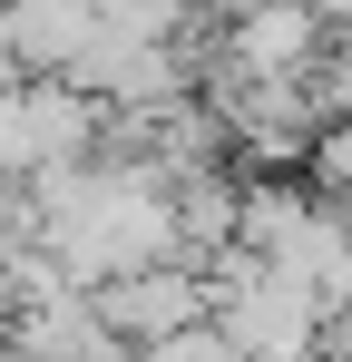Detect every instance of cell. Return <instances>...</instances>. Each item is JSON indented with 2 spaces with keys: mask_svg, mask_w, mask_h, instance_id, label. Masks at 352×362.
Returning a JSON list of instances; mask_svg holds the SVG:
<instances>
[{
  "mask_svg": "<svg viewBox=\"0 0 352 362\" xmlns=\"http://www.w3.org/2000/svg\"><path fill=\"white\" fill-rule=\"evenodd\" d=\"M206 323L245 362H323V333H333V313L303 294V284H284L274 264H254L235 245L206 264Z\"/></svg>",
  "mask_w": 352,
  "mask_h": 362,
  "instance_id": "1",
  "label": "cell"
},
{
  "mask_svg": "<svg viewBox=\"0 0 352 362\" xmlns=\"http://www.w3.org/2000/svg\"><path fill=\"white\" fill-rule=\"evenodd\" d=\"M108 147V108L69 78H20L10 88V167L20 177H49V167H78Z\"/></svg>",
  "mask_w": 352,
  "mask_h": 362,
  "instance_id": "2",
  "label": "cell"
},
{
  "mask_svg": "<svg viewBox=\"0 0 352 362\" xmlns=\"http://www.w3.org/2000/svg\"><path fill=\"white\" fill-rule=\"evenodd\" d=\"M323 10L313 0H235L225 10V78H313Z\"/></svg>",
  "mask_w": 352,
  "mask_h": 362,
  "instance_id": "3",
  "label": "cell"
},
{
  "mask_svg": "<svg viewBox=\"0 0 352 362\" xmlns=\"http://www.w3.org/2000/svg\"><path fill=\"white\" fill-rule=\"evenodd\" d=\"M0 362H127V343L98 323V303L78 284H49L0 313Z\"/></svg>",
  "mask_w": 352,
  "mask_h": 362,
  "instance_id": "4",
  "label": "cell"
},
{
  "mask_svg": "<svg viewBox=\"0 0 352 362\" xmlns=\"http://www.w3.org/2000/svg\"><path fill=\"white\" fill-rule=\"evenodd\" d=\"M88 303H98V323H108L117 343L137 353V343H167L186 323H206V274L196 264H137V274L88 284Z\"/></svg>",
  "mask_w": 352,
  "mask_h": 362,
  "instance_id": "5",
  "label": "cell"
},
{
  "mask_svg": "<svg viewBox=\"0 0 352 362\" xmlns=\"http://www.w3.org/2000/svg\"><path fill=\"white\" fill-rule=\"evenodd\" d=\"M0 40L20 78H69L98 40V0H0Z\"/></svg>",
  "mask_w": 352,
  "mask_h": 362,
  "instance_id": "6",
  "label": "cell"
},
{
  "mask_svg": "<svg viewBox=\"0 0 352 362\" xmlns=\"http://www.w3.org/2000/svg\"><path fill=\"white\" fill-rule=\"evenodd\" d=\"M303 186L313 196H352V118H323L303 137Z\"/></svg>",
  "mask_w": 352,
  "mask_h": 362,
  "instance_id": "7",
  "label": "cell"
},
{
  "mask_svg": "<svg viewBox=\"0 0 352 362\" xmlns=\"http://www.w3.org/2000/svg\"><path fill=\"white\" fill-rule=\"evenodd\" d=\"M10 88H20V59H10V40H0V98H10Z\"/></svg>",
  "mask_w": 352,
  "mask_h": 362,
  "instance_id": "8",
  "label": "cell"
},
{
  "mask_svg": "<svg viewBox=\"0 0 352 362\" xmlns=\"http://www.w3.org/2000/svg\"><path fill=\"white\" fill-rule=\"evenodd\" d=\"M313 10H323V20H352V0H313Z\"/></svg>",
  "mask_w": 352,
  "mask_h": 362,
  "instance_id": "9",
  "label": "cell"
}]
</instances>
